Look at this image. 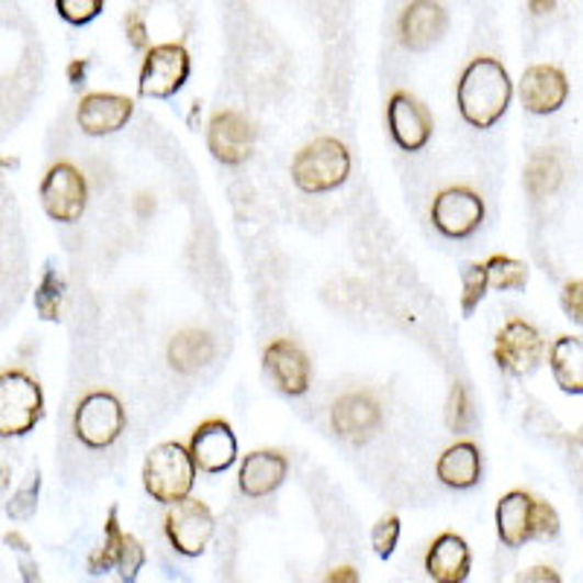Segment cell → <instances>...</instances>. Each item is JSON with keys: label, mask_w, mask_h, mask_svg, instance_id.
Instances as JSON below:
<instances>
[{"label": "cell", "mask_w": 583, "mask_h": 583, "mask_svg": "<svg viewBox=\"0 0 583 583\" xmlns=\"http://www.w3.org/2000/svg\"><path fill=\"white\" fill-rule=\"evenodd\" d=\"M514 100V82L505 65L493 56H479L458 79V111L475 128H491Z\"/></svg>", "instance_id": "1"}, {"label": "cell", "mask_w": 583, "mask_h": 583, "mask_svg": "<svg viewBox=\"0 0 583 583\" xmlns=\"http://www.w3.org/2000/svg\"><path fill=\"white\" fill-rule=\"evenodd\" d=\"M195 482V464L190 449L178 440H167L146 456L144 491L161 505H176L190 496Z\"/></svg>", "instance_id": "2"}, {"label": "cell", "mask_w": 583, "mask_h": 583, "mask_svg": "<svg viewBox=\"0 0 583 583\" xmlns=\"http://www.w3.org/2000/svg\"><path fill=\"white\" fill-rule=\"evenodd\" d=\"M350 176V153L336 137H315L292 161V181L304 193H330Z\"/></svg>", "instance_id": "3"}, {"label": "cell", "mask_w": 583, "mask_h": 583, "mask_svg": "<svg viewBox=\"0 0 583 583\" xmlns=\"http://www.w3.org/2000/svg\"><path fill=\"white\" fill-rule=\"evenodd\" d=\"M44 415L42 385L24 371L0 373V438H21Z\"/></svg>", "instance_id": "4"}, {"label": "cell", "mask_w": 583, "mask_h": 583, "mask_svg": "<svg viewBox=\"0 0 583 583\" xmlns=\"http://www.w3.org/2000/svg\"><path fill=\"white\" fill-rule=\"evenodd\" d=\"M190 53L176 42L149 47L137 77V93L146 100H169L190 79Z\"/></svg>", "instance_id": "5"}, {"label": "cell", "mask_w": 583, "mask_h": 583, "mask_svg": "<svg viewBox=\"0 0 583 583\" xmlns=\"http://www.w3.org/2000/svg\"><path fill=\"white\" fill-rule=\"evenodd\" d=\"M126 429V408L111 391H91L74 412V431L85 447L105 449Z\"/></svg>", "instance_id": "6"}, {"label": "cell", "mask_w": 583, "mask_h": 583, "mask_svg": "<svg viewBox=\"0 0 583 583\" xmlns=\"http://www.w3.org/2000/svg\"><path fill=\"white\" fill-rule=\"evenodd\" d=\"M164 531H167L169 546L184 554V558H199L204 549L211 546L216 523H213V511L202 500H190L184 496L176 505H169L167 519H164Z\"/></svg>", "instance_id": "7"}, {"label": "cell", "mask_w": 583, "mask_h": 583, "mask_svg": "<svg viewBox=\"0 0 583 583\" xmlns=\"http://www.w3.org/2000/svg\"><path fill=\"white\" fill-rule=\"evenodd\" d=\"M42 195L44 213L56 222H79L82 220L85 208H88V181L74 164L59 161L47 169V176L42 178L38 187Z\"/></svg>", "instance_id": "8"}, {"label": "cell", "mask_w": 583, "mask_h": 583, "mask_svg": "<svg viewBox=\"0 0 583 583\" xmlns=\"http://www.w3.org/2000/svg\"><path fill=\"white\" fill-rule=\"evenodd\" d=\"M484 222V199L470 187H447L431 202V225L449 239H464Z\"/></svg>", "instance_id": "9"}, {"label": "cell", "mask_w": 583, "mask_h": 583, "mask_svg": "<svg viewBox=\"0 0 583 583\" xmlns=\"http://www.w3.org/2000/svg\"><path fill=\"white\" fill-rule=\"evenodd\" d=\"M542 350H546V345H542L537 327H531L523 318H511L496 336L493 359L502 371L514 373V377H528L540 368Z\"/></svg>", "instance_id": "10"}, {"label": "cell", "mask_w": 583, "mask_h": 583, "mask_svg": "<svg viewBox=\"0 0 583 583\" xmlns=\"http://www.w3.org/2000/svg\"><path fill=\"white\" fill-rule=\"evenodd\" d=\"M333 429L350 444H368L382 426V408L368 391H347L330 408Z\"/></svg>", "instance_id": "11"}, {"label": "cell", "mask_w": 583, "mask_h": 583, "mask_svg": "<svg viewBox=\"0 0 583 583\" xmlns=\"http://www.w3.org/2000/svg\"><path fill=\"white\" fill-rule=\"evenodd\" d=\"M187 449H190L193 464L202 473H225L237 461V435H234L228 421L213 417V421H204L195 426Z\"/></svg>", "instance_id": "12"}, {"label": "cell", "mask_w": 583, "mask_h": 583, "mask_svg": "<svg viewBox=\"0 0 583 583\" xmlns=\"http://www.w3.org/2000/svg\"><path fill=\"white\" fill-rule=\"evenodd\" d=\"M262 368L269 373L274 385L289 397H301L310 391L313 380V368L310 359L292 338H274L266 350H262Z\"/></svg>", "instance_id": "13"}, {"label": "cell", "mask_w": 583, "mask_h": 583, "mask_svg": "<svg viewBox=\"0 0 583 583\" xmlns=\"http://www.w3.org/2000/svg\"><path fill=\"white\" fill-rule=\"evenodd\" d=\"M208 149L225 167H239L254 149V128L239 111H216L208 126Z\"/></svg>", "instance_id": "14"}, {"label": "cell", "mask_w": 583, "mask_h": 583, "mask_svg": "<svg viewBox=\"0 0 583 583\" xmlns=\"http://www.w3.org/2000/svg\"><path fill=\"white\" fill-rule=\"evenodd\" d=\"M389 132L394 137V144L406 153H421L423 146L429 144L431 137V114L426 111L421 100H415L408 91L391 93L389 109Z\"/></svg>", "instance_id": "15"}, {"label": "cell", "mask_w": 583, "mask_h": 583, "mask_svg": "<svg viewBox=\"0 0 583 583\" xmlns=\"http://www.w3.org/2000/svg\"><path fill=\"white\" fill-rule=\"evenodd\" d=\"M447 9L438 0H412L400 15V42L412 53H426L447 33Z\"/></svg>", "instance_id": "16"}, {"label": "cell", "mask_w": 583, "mask_h": 583, "mask_svg": "<svg viewBox=\"0 0 583 583\" xmlns=\"http://www.w3.org/2000/svg\"><path fill=\"white\" fill-rule=\"evenodd\" d=\"M135 114V100L120 97V93H85L79 100L77 109V123L85 135L91 137H105L114 135L120 128L126 126L128 120Z\"/></svg>", "instance_id": "17"}, {"label": "cell", "mask_w": 583, "mask_h": 583, "mask_svg": "<svg viewBox=\"0 0 583 583\" xmlns=\"http://www.w3.org/2000/svg\"><path fill=\"white\" fill-rule=\"evenodd\" d=\"M519 97H523L525 111L540 114V117L554 114L567 105V74L554 65H531L519 79Z\"/></svg>", "instance_id": "18"}, {"label": "cell", "mask_w": 583, "mask_h": 583, "mask_svg": "<svg viewBox=\"0 0 583 583\" xmlns=\"http://www.w3.org/2000/svg\"><path fill=\"white\" fill-rule=\"evenodd\" d=\"M534 525H537V500L531 493H505L496 505V531L507 549H523L525 542L534 540Z\"/></svg>", "instance_id": "19"}, {"label": "cell", "mask_w": 583, "mask_h": 583, "mask_svg": "<svg viewBox=\"0 0 583 583\" xmlns=\"http://www.w3.org/2000/svg\"><path fill=\"white\" fill-rule=\"evenodd\" d=\"M289 461L278 449H257L248 452L243 467H239V491L251 496V500H262L287 482Z\"/></svg>", "instance_id": "20"}, {"label": "cell", "mask_w": 583, "mask_h": 583, "mask_svg": "<svg viewBox=\"0 0 583 583\" xmlns=\"http://www.w3.org/2000/svg\"><path fill=\"white\" fill-rule=\"evenodd\" d=\"M473 554L464 537L447 531L426 551V575L438 583H464L470 578Z\"/></svg>", "instance_id": "21"}, {"label": "cell", "mask_w": 583, "mask_h": 583, "mask_svg": "<svg viewBox=\"0 0 583 583\" xmlns=\"http://www.w3.org/2000/svg\"><path fill=\"white\" fill-rule=\"evenodd\" d=\"M440 484H447L452 491H470L482 482V452L473 440H458L449 449H444V456L435 464Z\"/></svg>", "instance_id": "22"}, {"label": "cell", "mask_w": 583, "mask_h": 583, "mask_svg": "<svg viewBox=\"0 0 583 583\" xmlns=\"http://www.w3.org/2000/svg\"><path fill=\"white\" fill-rule=\"evenodd\" d=\"M213 359V338L204 330H181L167 347L169 368L181 377H193Z\"/></svg>", "instance_id": "23"}, {"label": "cell", "mask_w": 583, "mask_h": 583, "mask_svg": "<svg viewBox=\"0 0 583 583\" xmlns=\"http://www.w3.org/2000/svg\"><path fill=\"white\" fill-rule=\"evenodd\" d=\"M549 365L554 382L567 394H583V341L581 336H560L549 350Z\"/></svg>", "instance_id": "24"}, {"label": "cell", "mask_w": 583, "mask_h": 583, "mask_svg": "<svg viewBox=\"0 0 583 583\" xmlns=\"http://www.w3.org/2000/svg\"><path fill=\"white\" fill-rule=\"evenodd\" d=\"M563 181V167L551 153H534L528 169H525V187L534 199L551 195Z\"/></svg>", "instance_id": "25"}, {"label": "cell", "mask_w": 583, "mask_h": 583, "mask_svg": "<svg viewBox=\"0 0 583 583\" xmlns=\"http://www.w3.org/2000/svg\"><path fill=\"white\" fill-rule=\"evenodd\" d=\"M484 269H487V289H496V292L525 289L528 283V266L505 254H493L491 260L484 262Z\"/></svg>", "instance_id": "26"}, {"label": "cell", "mask_w": 583, "mask_h": 583, "mask_svg": "<svg viewBox=\"0 0 583 583\" xmlns=\"http://www.w3.org/2000/svg\"><path fill=\"white\" fill-rule=\"evenodd\" d=\"M61 295H65V278L59 271L47 266L42 274V283L35 289V310L44 322H59L61 318Z\"/></svg>", "instance_id": "27"}, {"label": "cell", "mask_w": 583, "mask_h": 583, "mask_svg": "<svg viewBox=\"0 0 583 583\" xmlns=\"http://www.w3.org/2000/svg\"><path fill=\"white\" fill-rule=\"evenodd\" d=\"M120 534H123V528H120V523H117V505H111L109 519H105V542H102L100 551H93L91 558H88V572H91V575H102V572L114 569Z\"/></svg>", "instance_id": "28"}, {"label": "cell", "mask_w": 583, "mask_h": 583, "mask_svg": "<svg viewBox=\"0 0 583 583\" xmlns=\"http://www.w3.org/2000/svg\"><path fill=\"white\" fill-rule=\"evenodd\" d=\"M461 310L464 315H473L475 306L482 304V298L487 295V269L484 262H464L461 266Z\"/></svg>", "instance_id": "29"}, {"label": "cell", "mask_w": 583, "mask_h": 583, "mask_svg": "<svg viewBox=\"0 0 583 583\" xmlns=\"http://www.w3.org/2000/svg\"><path fill=\"white\" fill-rule=\"evenodd\" d=\"M38 491H42V473L35 470V473H30L24 487H18V491L12 493V500L7 502L9 519H15V523L33 519L35 511H38Z\"/></svg>", "instance_id": "30"}, {"label": "cell", "mask_w": 583, "mask_h": 583, "mask_svg": "<svg viewBox=\"0 0 583 583\" xmlns=\"http://www.w3.org/2000/svg\"><path fill=\"white\" fill-rule=\"evenodd\" d=\"M146 563V551L144 546L132 537V534H120V546H117V560H114V569L120 572V581H137L141 569Z\"/></svg>", "instance_id": "31"}, {"label": "cell", "mask_w": 583, "mask_h": 583, "mask_svg": "<svg viewBox=\"0 0 583 583\" xmlns=\"http://www.w3.org/2000/svg\"><path fill=\"white\" fill-rule=\"evenodd\" d=\"M105 9V0H56V12L61 21L74 26H85L97 21Z\"/></svg>", "instance_id": "32"}, {"label": "cell", "mask_w": 583, "mask_h": 583, "mask_svg": "<svg viewBox=\"0 0 583 583\" xmlns=\"http://www.w3.org/2000/svg\"><path fill=\"white\" fill-rule=\"evenodd\" d=\"M447 423L452 431H467L470 429V423H473V403H470V394H467L461 382H456L452 391H449Z\"/></svg>", "instance_id": "33"}, {"label": "cell", "mask_w": 583, "mask_h": 583, "mask_svg": "<svg viewBox=\"0 0 583 583\" xmlns=\"http://www.w3.org/2000/svg\"><path fill=\"white\" fill-rule=\"evenodd\" d=\"M397 540H400V516L394 514L382 516L371 531V546L373 551H377V558L389 560L391 554H394V549H397Z\"/></svg>", "instance_id": "34"}, {"label": "cell", "mask_w": 583, "mask_h": 583, "mask_svg": "<svg viewBox=\"0 0 583 583\" xmlns=\"http://www.w3.org/2000/svg\"><path fill=\"white\" fill-rule=\"evenodd\" d=\"M558 534H560L558 511H554L549 502L537 500V525H534V537H542V540H554Z\"/></svg>", "instance_id": "35"}, {"label": "cell", "mask_w": 583, "mask_h": 583, "mask_svg": "<svg viewBox=\"0 0 583 583\" xmlns=\"http://www.w3.org/2000/svg\"><path fill=\"white\" fill-rule=\"evenodd\" d=\"M581 292H583V283L581 280H569L567 287H563V306H567V315L572 318L575 324L583 322V304H581Z\"/></svg>", "instance_id": "36"}, {"label": "cell", "mask_w": 583, "mask_h": 583, "mask_svg": "<svg viewBox=\"0 0 583 583\" xmlns=\"http://www.w3.org/2000/svg\"><path fill=\"white\" fill-rule=\"evenodd\" d=\"M126 33H128V42H132V47H135V51H146L149 38H146L144 18L137 15V12H132V15L126 18Z\"/></svg>", "instance_id": "37"}, {"label": "cell", "mask_w": 583, "mask_h": 583, "mask_svg": "<svg viewBox=\"0 0 583 583\" xmlns=\"http://www.w3.org/2000/svg\"><path fill=\"white\" fill-rule=\"evenodd\" d=\"M519 581H551V583H560V575L554 572V569H549V567H537V569H528L525 575H519Z\"/></svg>", "instance_id": "38"}, {"label": "cell", "mask_w": 583, "mask_h": 583, "mask_svg": "<svg viewBox=\"0 0 583 583\" xmlns=\"http://www.w3.org/2000/svg\"><path fill=\"white\" fill-rule=\"evenodd\" d=\"M85 74H88V59H74L68 65V82L79 85L85 82Z\"/></svg>", "instance_id": "39"}, {"label": "cell", "mask_w": 583, "mask_h": 583, "mask_svg": "<svg viewBox=\"0 0 583 583\" xmlns=\"http://www.w3.org/2000/svg\"><path fill=\"white\" fill-rule=\"evenodd\" d=\"M3 542H7V546H15V551H21V554H30V542H26L18 531L3 534Z\"/></svg>", "instance_id": "40"}, {"label": "cell", "mask_w": 583, "mask_h": 583, "mask_svg": "<svg viewBox=\"0 0 583 583\" xmlns=\"http://www.w3.org/2000/svg\"><path fill=\"white\" fill-rule=\"evenodd\" d=\"M528 7H531L534 15H549L558 7V0H528Z\"/></svg>", "instance_id": "41"}, {"label": "cell", "mask_w": 583, "mask_h": 583, "mask_svg": "<svg viewBox=\"0 0 583 583\" xmlns=\"http://www.w3.org/2000/svg\"><path fill=\"white\" fill-rule=\"evenodd\" d=\"M327 581H347V583H356L359 581V575H356L354 569H347V567H341V569H333L330 575H327Z\"/></svg>", "instance_id": "42"}, {"label": "cell", "mask_w": 583, "mask_h": 583, "mask_svg": "<svg viewBox=\"0 0 583 583\" xmlns=\"http://www.w3.org/2000/svg\"><path fill=\"white\" fill-rule=\"evenodd\" d=\"M153 211H155L153 199H149V195H137V213H141V216H149Z\"/></svg>", "instance_id": "43"}, {"label": "cell", "mask_w": 583, "mask_h": 583, "mask_svg": "<svg viewBox=\"0 0 583 583\" xmlns=\"http://www.w3.org/2000/svg\"><path fill=\"white\" fill-rule=\"evenodd\" d=\"M21 569H24V581H38V569L33 567V563H21Z\"/></svg>", "instance_id": "44"}]
</instances>
